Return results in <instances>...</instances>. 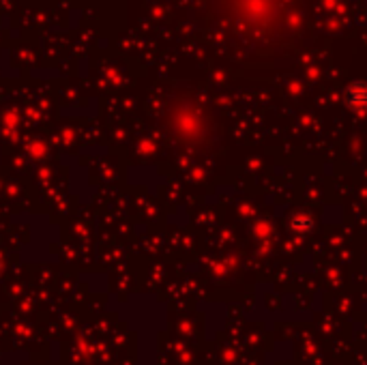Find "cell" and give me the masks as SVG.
I'll use <instances>...</instances> for the list:
<instances>
[{
	"instance_id": "obj_1",
	"label": "cell",
	"mask_w": 367,
	"mask_h": 365,
	"mask_svg": "<svg viewBox=\"0 0 367 365\" xmlns=\"http://www.w3.org/2000/svg\"><path fill=\"white\" fill-rule=\"evenodd\" d=\"M348 101L352 108H367V88L365 86H352L348 91Z\"/></svg>"
}]
</instances>
